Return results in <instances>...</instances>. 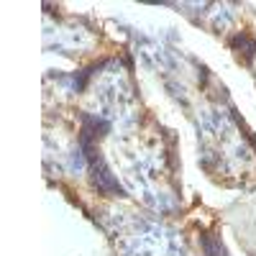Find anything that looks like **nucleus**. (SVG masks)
<instances>
[{
	"instance_id": "obj_1",
	"label": "nucleus",
	"mask_w": 256,
	"mask_h": 256,
	"mask_svg": "<svg viewBox=\"0 0 256 256\" xmlns=\"http://www.w3.org/2000/svg\"><path fill=\"white\" fill-rule=\"evenodd\" d=\"M202 248H205V256H226V248L220 246V241L212 238L210 233L202 236Z\"/></svg>"
}]
</instances>
